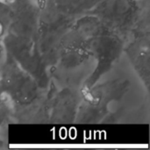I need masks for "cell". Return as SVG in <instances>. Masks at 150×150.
<instances>
[{
    "mask_svg": "<svg viewBox=\"0 0 150 150\" xmlns=\"http://www.w3.org/2000/svg\"><path fill=\"white\" fill-rule=\"evenodd\" d=\"M11 23V7L9 3L0 0V39L9 31Z\"/></svg>",
    "mask_w": 150,
    "mask_h": 150,
    "instance_id": "7",
    "label": "cell"
},
{
    "mask_svg": "<svg viewBox=\"0 0 150 150\" xmlns=\"http://www.w3.org/2000/svg\"><path fill=\"white\" fill-rule=\"evenodd\" d=\"M6 58H7V52H6V49L3 41V39H0V70L4 64Z\"/></svg>",
    "mask_w": 150,
    "mask_h": 150,
    "instance_id": "9",
    "label": "cell"
},
{
    "mask_svg": "<svg viewBox=\"0 0 150 150\" xmlns=\"http://www.w3.org/2000/svg\"><path fill=\"white\" fill-rule=\"evenodd\" d=\"M12 107V105L6 95L4 93L0 86V125L4 121L6 117L10 113V110Z\"/></svg>",
    "mask_w": 150,
    "mask_h": 150,
    "instance_id": "8",
    "label": "cell"
},
{
    "mask_svg": "<svg viewBox=\"0 0 150 150\" xmlns=\"http://www.w3.org/2000/svg\"><path fill=\"white\" fill-rule=\"evenodd\" d=\"M0 86L11 105L18 106H28L34 103L42 90L36 80L8 54L0 70Z\"/></svg>",
    "mask_w": 150,
    "mask_h": 150,
    "instance_id": "2",
    "label": "cell"
},
{
    "mask_svg": "<svg viewBox=\"0 0 150 150\" xmlns=\"http://www.w3.org/2000/svg\"><path fill=\"white\" fill-rule=\"evenodd\" d=\"M73 4V0H46V5L42 10L62 16L73 10V5L75 6Z\"/></svg>",
    "mask_w": 150,
    "mask_h": 150,
    "instance_id": "6",
    "label": "cell"
},
{
    "mask_svg": "<svg viewBox=\"0 0 150 150\" xmlns=\"http://www.w3.org/2000/svg\"><path fill=\"white\" fill-rule=\"evenodd\" d=\"M64 101H65V98H64ZM58 104H60V103L58 102ZM60 105H62L63 107H65V102H63L62 104H60ZM69 102H68V103L66 104V106H69ZM69 111H70V109H69V108H66V112H69Z\"/></svg>",
    "mask_w": 150,
    "mask_h": 150,
    "instance_id": "11",
    "label": "cell"
},
{
    "mask_svg": "<svg viewBox=\"0 0 150 150\" xmlns=\"http://www.w3.org/2000/svg\"><path fill=\"white\" fill-rule=\"evenodd\" d=\"M3 1H4V2H6V3H11V2H12L13 0H3Z\"/></svg>",
    "mask_w": 150,
    "mask_h": 150,
    "instance_id": "12",
    "label": "cell"
},
{
    "mask_svg": "<svg viewBox=\"0 0 150 150\" xmlns=\"http://www.w3.org/2000/svg\"><path fill=\"white\" fill-rule=\"evenodd\" d=\"M91 10L92 16L112 31H125L136 19L135 0H99Z\"/></svg>",
    "mask_w": 150,
    "mask_h": 150,
    "instance_id": "3",
    "label": "cell"
},
{
    "mask_svg": "<svg viewBox=\"0 0 150 150\" xmlns=\"http://www.w3.org/2000/svg\"><path fill=\"white\" fill-rule=\"evenodd\" d=\"M11 7L9 33L35 39L37 38L41 10L33 0H13Z\"/></svg>",
    "mask_w": 150,
    "mask_h": 150,
    "instance_id": "4",
    "label": "cell"
},
{
    "mask_svg": "<svg viewBox=\"0 0 150 150\" xmlns=\"http://www.w3.org/2000/svg\"><path fill=\"white\" fill-rule=\"evenodd\" d=\"M128 54L135 71L144 82L147 89L149 86V47L145 39L135 40L128 48Z\"/></svg>",
    "mask_w": 150,
    "mask_h": 150,
    "instance_id": "5",
    "label": "cell"
},
{
    "mask_svg": "<svg viewBox=\"0 0 150 150\" xmlns=\"http://www.w3.org/2000/svg\"><path fill=\"white\" fill-rule=\"evenodd\" d=\"M3 41L10 55L25 71L31 75L43 90L49 84L47 65L35 39L7 33Z\"/></svg>",
    "mask_w": 150,
    "mask_h": 150,
    "instance_id": "1",
    "label": "cell"
},
{
    "mask_svg": "<svg viewBox=\"0 0 150 150\" xmlns=\"http://www.w3.org/2000/svg\"><path fill=\"white\" fill-rule=\"evenodd\" d=\"M40 10H42L46 5V0H33Z\"/></svg>",
    "mask_w": 150,
    "mask_h": 150,
    "instance_id": "10",
    "label": "cell"
}]
</instances>
